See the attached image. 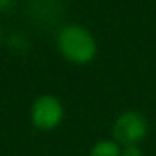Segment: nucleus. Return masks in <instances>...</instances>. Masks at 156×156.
Here are the masks:
<instances>
[{
    "label": "nucleus",
    "instance_id": "nucleus-1",
    "mask_svg": "<svg viewBox=\"0 0 156 156\" xmlns=\"http://www.w3.org/2000/svg\"><path fill=\"white\" fill-rule=\"evenodd\" d=\"M58 47L74 64H87L96 55V41L91 34L79 26H67L59 32Z\"/></svg>",
    "mask_w": 156,
    "mask_h": 156
},
{
    "label": "nucleus",
    "instance_id": "nucleus-2",
    "mask_svg": "<svg viewBox=\"0 0 156 156\" xmlns=\"http://www.w3.org/2000/svg\"><path fill=\"white\" fill-rule=\"evenodd\" d=\"M147 133V123L144 117H141L138 112H124L118 117L114 126V135L115 138L127 146H135V143L141 141Z\"/></svg>",
    "mask_w": 156,
    "mask_h": 156
},
{
    "label": "nucleus",
    "instance_id": "nucleus-3",
    "mask_svg": "<svg viewBox=\"0 0 156 156\" xmlns=\"http://www.w3.org/2000/svg\"><path fill=\"white\" fill-rule=\"evenodd\" d=\"M62 120V106L53 96H43L32 106V121L37 127L49 130Z\"/></svg>",
    "mask_w": 156,
    "mask_h": 156
},
{
    "label": "nucleus",
    "instance_id": "nucleus-4",
    "mask_svg": "<svg viewBox=\"0 0 156 156\" xmlns=\"http://www.w3.org/2000/svg\"><path fill=\"white\" fill-rule=\"evenodd\" d=\"M90 156H121V150L112 141H100L91 149Z\"/></svg>",
    "mask_w": 156,
    "mask_h": 156
},
{
    "label": "nucleus",
    "instance_id": "nucleus-5",
    "mask_svg": "<svg viewBox=\"0 0 156 156\" xmlns=\"http://www.w3.org/2000/svg\"><path fill=\"white\" fill-rule=\"evenodd\" d=\"M121 156H143V153H141V150L136 146H127L121 152Z\"/></svg>",
    "mask_w": 156,
    "mask_h": 156
},
{
    "label": "nucleus",
    "instance_id": "nucleus-6",
    "mask_svg": "<svg viewBox=\"0 0 156 156\" xmlns=\"http://www.w3.org/2000/svg\"><path fill=\"white\" fill-rule=\"evenodd\" d=\"M14 5V0H0V11H8Z\"/></svg>",
    "mask_w": 156,
    "mask_h": 156
}]
</instances>
